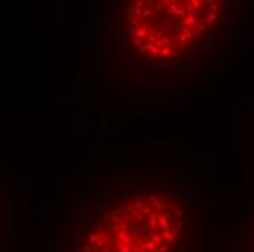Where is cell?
Returning a JSON list of instances; mask_svg holds the SVG:
<instances>
[{
	"label": "cell",
	"instance_id": "obj_2",
	"mask_svg": "<svg viewBox=\"0 0 254 252\" xmlns=\"http://www.w3.org/2000/svg\"><path fill=\"white\" fill-rule=\"evenodd\" d=\"M219 0H131L126 7V38L139 57L171 61L219 24Z\"/></svg>",
	"mask_w": 254,
	"mask_h": 252
},
{
	"label": "cell",
	"instance_id": "obj_1",
	"mask_svg": "<svg viewBox=\"0 0 254 252\" xmlns=\"http://www.w3.org/2000/svg\"><path fill=\"white\" fill-rule=\"evenodd\" d=\"M186 226L183 204L159 190L123 199L97 217L76 252H173Z\"/></svg>",
	"mask_w": 254,
	"mask_h": 252
}]
</instances>
